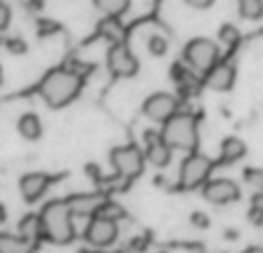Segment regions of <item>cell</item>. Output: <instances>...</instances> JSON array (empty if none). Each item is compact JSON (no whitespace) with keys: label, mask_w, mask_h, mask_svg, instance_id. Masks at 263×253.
<instances>
[{"label":"cell","mask_w":263,"mask_h":253,"mask_svg":"<svg viewBox=\"0 0 263 253\" xmlns=\"http://www.w3.org/2000/svg\"><path fill=\"white\" fill-rule=\"evenodd\" d=\"M201 194L213 205H229L240 198V186L233 180H229V177H217V180L205 182V184L201 186Z\"/></svg>","instance_id":"ba28073f"},{"label":"cell","mask_w":263,"mask_h":253,"mask_svg":"<svg viewBox=\"0 0 263 253\" xmlns=\"http://www.w3.org/2000/svg\"><path fill=\"white\" fill-rule=\"evenodd\" d=\"M145 161H150L155 168L168 166V161H171V147L162 138V134H155V131L145 134Z\"/></svg>","instance_id":"8fae6325"},{"label":"cell","mask_w":263,"mask_h":253,"mask_svg":"<svg viewBox=\"0 0 263 253\" xmlns=\"http://www.w3.org/2000/svg\"><path fill=\"white\" fill-rule=\"evenodd\" d=\"M35 244L21 235H0V253H32Z\"/></svg>","instance_id":"ac0fdd59"},{"label":"cell","mask_w":263,"mask_h":253,"mask_svg":"<svg viewBox=\"0 0 263 253\" xmlns=\"http://www.w3.org/2000/svg\"><path fill=\"white\" fill-rule=\"evenodd\" d=\"M219 41L227 46H236L238 41H240V32H238L236 26H231V23H224L222 28H219Z\"/></svg>","instance_id":"cb8c5ba5"},{"label":"cell","mask_w":263,"mask_h":253,"mask_svg":"<svg viewBox=\"0 0 263 253\" xmlns=\"http://www.w3.org/2000/svg\"><path fill=\"white\" fill-rule=\"evenodd\" d=\"M190 221H192V226H194V228H208L210 226L208 214H203V212H192Z\"/></svg>","instance_id":"4316f807"},{"label":"cell","mask_w":263,"mask_h":253,"mask_svg":"<svg viewBox=\"0 0 263 253\" xmlns=\"http://www.w3.org/2000/svg\"><path fill=\"white\" fill-rule=\"evenodd\" d=\"M95 9H100L104 16H123L129 9V0H92Z\"/></svg>","instance_id":"ffe728a7"},{"label":"cell","mask_w":263,"mask_h":253,"mask_svg":"<svg viewBox=\"0 0 263 253\" xmlns=\"http://www.w3.org/2000/svg\"><path fill=\"white\" fill-rule=\"evenodd\" d=\"M106 65H109V72L118 78H129L139 72V62H136L134 53L125 44H111L109 55H106Z\"/></svg>","instance_id":"30bf717a"},{"label":"cell","mask_w":263,"mask_h":253,"mask_svg":"<svg viewBox=\"0 0 263 253\" xmlns=\"http://www.w3.org/2000/svg\"><path fill=\"white\" fill-rule=\"evenodd\" d=\"M7 46H9V51H12V53H26V44H23L21 39H9Z\"/></svg>","instance_id":"f546056e"},{"label":"cell","mask_w":263,"mask_h":253,"mask_svg":"<svg viewBox=\"0 0 263 253\" xmlns=\"http://www.w3.org/2000/svg\"><path fill=\"white\" fill-rule=\"evenodd\" d=\"M106 198L102 194H74L67 198V205L74 217H97Z\"/></svg>","instance_id":"7c38bea8"},{"label":"cell","mask_w":263,"mask_h":253,"mask_svg":"<svg viewBox=\"0 0 263 253\" xmlns=\"http://www.w3.org/2000/svg\"><path fill=\"white\" fill-rule=\"evenodd\" d=\"M5 219H7V212H5L3 203H0V223H5Z\"/></svg>","instance_id":"d6a6232c"},{"label":"cell","mask_w":263,"mask_h":253,"mask_svg":"<svg viewBox=\"0 0 263 253\" xmlns=\"http://www.w3.org/2000/svg\"><path fill=\"white\" fill-rule=\"evenodd\" d=\"M42 226H44V237L53 244H69L74 240V223H72V209L67 200H51L42 209Z\"/></svg>","instance_id":"7a4b0ae2"},{"label":"cell","mask_w":263,"mask_h":253,"mask_svg":"<svg viewBox=\"0 0 263 253\" xmlns=\"http://www.w3.org/2000/svg\"><path fill=\"white\" fill-rule=\"evenodd\" d=\"M16 129L26 140H37L42 136V120L35 113H23L16 122Z\"/></svg>","instance_id":"e0dca14e"},{"label":"cell","mask_w":263,"mask_h":253,"mask_svg":"<svg viewBox=\"0 0 263 253\" xmlns=\"http://www.w3.org/2000/svg\"><path fill=\"white\" fill-rule=\"evenodd\" d=\"M97 217L111 219V221L118 223L120 219H125V207H123V205H118V203H114V200H106V203L102 205V209H100V214H97Z\"/></svg>","instance_id":"7402d4cb"},{"label":"cell","mask_w":263,"mask_h":253,"mask_svg":"<svg viewBox=\"0 0 263 253\" xmlns=\"http://www.w3.org/2000/svg\"><path fill=\"white\" fill-rule=\"evenodd\" d=\"M219 154H222V163H236L247 154V145L236 136H229V138L222 140Z\"/></svg>","instance_id":"2e32d148"},{"label":"cell","mask_w":263,"mask_h":253,"mask_svg":"<svg viewBox=\"0 0 263 253\" xmlns=\"http://www.w3.org/2000/svg\"><path fill=\"white\" fill-rule=\"evenodd\" d=\"M83 76H79L77 72H72L69 67H58L51 69L44 78L40 81V95L51 109H63L69 101L77 99V95L81 92Z\"/></svg>","instance_id":"6da1fadb"},{"label":"cell","mask_w":263,"mask_h":253,"mask_svg":"<svg viewBox=\"0 0 263 253\" xmlns=\"http://www.w3.org/2000/svg\"><path fill=\"white\" fill-rule=\"evenodd\" d=\"M86 173H90V175H92V177H95V180H97V182H100V180H102V173H100V168H97V166H95V163H90V166H86Z\"/></svg>","instance_id":"4dcf8cb0"},{"label":"cell","mask_w":263,"mask_h":253,"mask_svg":"<svg viewBox=\"0 0 263 253\" xmlns=\"http://www.w3.org/2000/svg\"><path fill=\"white\" fill-rule=\"evenodd\" d=\"M145 152H141L136 145H118L111 150V166L116 175L123 180H134L143 173Z\"/></svg>","instance_id":"8992f818"},{"label":"cell","mask_w":263,"mask_h":253,"mask_svg":"<svg viewBox=\"0 0 263 253\" xmlns=\"http://www.w3.org/2000/svg\"><path fill=\"white\" fill-rule=\"evenodd\" d=\"M185 62L192 72L208 74L219 62V46L208 37H194L185 46Z\"/></svg>","instance_id":"277c9868"},{"label":"cell","mask_w":263,"mask_h":253,"mask_svg":"<svg viewBox=\"0 0 263 253\" xmlns=\"http://www.w3.org/2000/svg\"><path fill=\"white\" fill-rule=\"evenodd\" d=\"M83 240L90 246H95V249H106V246H111L118 240V223L104 217H92L90 223L86 226Z\"/></svg>","instance_id":"52a82bcc"},{"label":"cell","mask_w":263,"mask_h":253,"mask_svg":"<svg viewBox=\"0 0 263 253\" xmlns=\"http://www.w3.org/2000/svg\"><path fill=\"white\" fill-rule=\"evenodd\" d=\"M247 186H252L254 191H263V168H245L242 173Z\"/></svg>","instance_id":"d4e9b609"},{"label":"cell","mask_w":263,"mask_h":253,"mask_svg":"<svg viewBox=\"0 0 263 253\" xmlns=\"http://www.w3.org/2000/svg\"><path fill=\"white\" fill-rule=\"evenodd\" d=\"M162 138L171 150L194 152L199 145V124L192 113H176L171 120H166L162 126Z\"/></svg>","instance_id":"3957f363"},{"label":"cell","mask_w":263,"mask_h":253,"mask_svg":"<svg viewBox=\"0 0 263 253\" xmlns=\"http://www.w3.org/2000/svg\"><path fill=\"white\" fill-rule=\"evenodd\" d=\"M210 173H213V159L201 152H190V157H185V161L180 163L178 182L182 189H196L208 182Z\"/></svg>","instance_id":"5b68a950"},{"label":"cell","mask_w":263,"mask_h":253,"mask_svg":"<svg viewBox=\"0 0 263 253\" xmlns=\"http://www.w3.org/2000/svg\"><path fill=\"white\" fill-rule=\"evenodd\" d=\"M242 253H263V249L261 246H252V249H245Z\"/></svg>","instance_id":"1f68e13d"},{"label":"cell","mask_w":263,"mask_h":253,"mask_svg":"<svg viewBox=\"0 0 263 253\" xmlns=\"http://www.w3.org/2000/svg\"><path fill=\"white\" fill-rule=\"evenodd\" d=\"M166 49H168V41L164 39L162 35H150L148 37V51L153 55H164Z\"/></svg>","instance_id":"484cf974"},{"label":"cell","mask_w":263,"mask_h":253,"mask_svg":"<svg viewBox=\"0 0 263 253\" xmlns=\"http://www.w3.org/2000/svg\"><path fill=\"white\" fill-rule=\"evenodd\" d=\"M185 3L190 5L192 9H210L215 0H185Z\"/></svg>","instance_id":"f1b7e54d"},{"label":"cell","mask_w":263,"mask_h":253,"mask_svg":"<svg viewBox=\"0 0 263 253\" xmlns=\"http://www.w3.org/2000/svg\"><path fill=\"white\" fill-rule=\"evenodd\" d=\"M9 21H12V9H9L5 3H0V32L7 30Z\"/></svg>","instance_id":"83f0119b"},{"label":"cell","mask_w":263,"mask_h":253,"mask_svg":"<svg viewBox=\"0 0 263 253\" xmlns=\"http://www.w3.org/2000/svg\"><path fill=\"white\" fill-rule=\"evenodd\" d=\"M18 235H21L23 240L32 242V244H35L40 237H44V226H42L40 214H26V217L21 219V223H18Z\"/></svg>","instance_id":"9a60e30c"},{"label":"cell","mask_w":263,"mask_h":253,"mask_svg":"<svg viewBox=\"0 0 263 253\" xmlns=\"http://www.w3.org/2000/svg\"><path fill=\"white\" fill-rule=\"evenodd\" d=\"M49 186H51V177L46 175V173H28V175H23L21 182H18V191H21L26 203L40 200L42 196L46 194Z\"/></svg>","instance_id":"4fadbf2b"},{"label":"cell","mask_w":263,"mask_h":253,"mask_svg":"<svg viewBox=\"0 0 263 253\" xmlns=\"http://www.w3.org/2000/svg\"><path fill=\"white\" fill-rule=\"evenodd\" d=\"M178 113V99L168 92H155L143 101V115L153 122H166Z\"/></svg>","instance_id":"9c48e42d"},{"label":"cell","mask_w":263,"mask_h":253,"mask_svg":"<svg viewBox=\"0 0 263 253\" xmlns=\"http://www.w3.org/2000/svg\"><path fill=\"white\" fill-rule=\"evenodd\" d=\"M250 221L254 223V226H261V223H263V191H256V194L252 196Z\"/></svg>","instance_id":"603a6c76"},{"label":"cell","mask_w":263,"mask_h":253,"mask_svg":"<svg viewBox=\"0 0 263 253\" xmlns=\"http://www.w3.org/2000/svg\"><path fill=\"white\" fill-rule=\"evenodd\" d=\"M159 253H166V251H159Z\"/></svg>","instance_id":"e575fe53"},{"label":"cell","mask_w":263,"mask_h":253,"mask_svg":"<svg viewBox=\"0 0 263 253\" xmlns=\"http://www.w3.org/2000/svg\"><path fill=\"white\" fill-rule=\"evenodd\" d=\"M0 86H3V67H0Z\"/></svg>","instance_id":"836d02e7"},{"label":"cell","mask_w":263,"mask_h":253,"mask_svg":"<svg viewBox=\"0 0 263 253\" xmlns=\"http://www.w3.org/2000/svg\"><path fill=\"white\" fill-rule=\"evenodd\" d=\"M238 12L247 21H259L263 16V0H238Z\"/></svg>","instance_id":"44dd1931"},{"label":"cell","mask_w":263,"mask_h":253,"mask_svg":"<svg viewBox=\"0 0 263 253\" xmlns=\"http://www.w3.org/2000/svg\"><path fill=\"white\" fill-rule=\"evenodd\" d=\"M236 83V67L231 62H222L219 60L208 74H205V86L210 90H217V92H227L233 88Z\"/></svg>","instance_id":"5bb4252c"},{"label":"cell","mask_w":263,"mask_h":253,"mask_svg":"<svg viewBox=\"0 0 263 253\" xmlns=\"http://www.w3.org/2000/svg\"><path fill=\"white\" fill-rule=\"evenodd\" d=\"M100 32H102V37H106V39L111 41V44H123L125 30L116 16H106V21L100 23Z\"/></svg>","instance_id":"d6986e66"}]
</instances>
